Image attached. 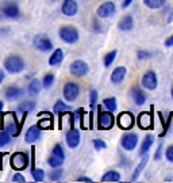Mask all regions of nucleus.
I'll return each instance as SVG.
<instances>
[{
    "instance_id": "7c9ffc66",
    "label": "nucleus",
    "mask_w": 173,
    "mask_h": 183,
    "mask_svg": "<svg viewBox=\"0 0 173 183\" xmlns=\"http://www.w3.org/2000/svg\"><path fill=\"white\" fill-rule=\"evenodd\" d=\"M143 4L149 10H160L166 4V0H143Z\"/></svg>"
},
{
    "instance_id": "423d86ee",
    "label": "nucleus",
    "mask_w": 173,
    "mask_h": 183,
    "mask_svg": "<svg viewBox=\"0 0 173 183\" xmlns=\"http://www.w3.org/2000/svg\"><path fill=\"white\" fill-rule=\"evenodd\" d=\"M81 88L80 84L76 83V81H67L62 87V96L67 102H74L77 100V98L80 96Z\"/></svg>"
},
{
    "instance_id": "4be33fe9",
    "label": "nucleus",
    "mask_w": 173,
    "mask_h": 183,
    "mask_svg": "<svg viewBox=\"0 0 173 183\" xmlns=\"http://www.w3.org/2000/svg\"><path fill=\"white\" fill-rule=\"evenodd\" d=\"M38 117H39V121L37 125H38L42 130L53 128V117L50 113H39Z\"/></svg>"
},
{
    "instance_id": "72a5a7b5",
    "label": "nucleus",
    "mask_w": 173,
    "mask_h": 183,
    "mask_svg": "<svg viewBox=\"0 0 173 183\" xmlns=\"http://www.w3.org/2000/svg\"><path fill=\"white\" fill-rule=\"evenodd\" d=\"M64 162H65L64 159H61V157L56 156V155H53V153L48 157V164L52 168H59V167L64 166Z\"/></svg>"
},
{
    "instance_id": "8fccbe9b",
    "label": "nucleus",
    "mask_w": 173,
    "mask_h": 183,
    "mask_svg": "<svg viewBox=\"0 0 173 183\" xmlns=\"http://www.w3.org/2000/svg\"><path fill=\"white\" fill-rule=\"evenodd\" d=\"M4 79H5V72L3 69H0V84L4 81Z\"/></svg>"
},
{
    "instance_id": "4468645a",
    "label": "nucleus",
    "mask_w": 173,
    "mask_h": 183,
    "mask_svg": "<svg viewBox=\"0 0 173 183\" xmlns=\"http://www.w3.org/2000/svg\"><path fill=\"white\" fill-rule=\"evenodd\" d=\"M41 136H42V129H41L38 125H31L26 130V133H24V141H26L27 144L33 145L39 140Z\"/></svg>"
},
{
    "instance_id": "20e7f679",
    "label": "nucleus",
    "mask_w": 173,
    "mask_h": 183,
    "mask_svg": "<svg viewBox=\"0 0 173 183\" xmlns=\"http://www.w3.org/2000/svg\"><path fill=\"white\" fill-rule=\"evenodd\" d=\"M115 124V117L112 111H102V106L97 107V128L102 130H110Z\"/></svg>"
},
{
    "instance_id": "39448f33",
    "label": "nucleus",
    "mask_w": 173,
    "mask_h": 183,
    "mask_svg": "<svg viewBox=\"0 0 173 183\" xmlns=\"http://www.w3.org/2000/svg\"><path fill=\"white\" fill-rule=\"evenodd\" d=\"M31 157L26 152H15L10 157V166L15 171H23L29 167Z\"/></svg>"
},
{
    "instance_id": "5701e85b",
    "label": "nucleus",
    "mask_w": 173,
    "mask_h": 183,
    "mask_svg": "<svg viewBox=\"0 0 173 183\" xmlns=\"http://www.w3.org/2000/svg\"><path fill=\"white\" fill-rule=\"evenodd\" d=\"M42 88H43L42 80H38V79H33V80H31L30 83H29V86H27V92H29L30 96H38Z\"/></svg>"
},
{
    "instance_id": "412c9836",
    "label": "nucleus",
    "mask_w": 173,
    "mask_h": 183,
    "mask_svg": "<svg viewBox=\"0 0 173 183\" xmlns=\"http://www.w3.org/2000/svg\"><path fill=\"white\" fill-rule=\"evenodd\" d=\"M64 57H65L64 50H62L61 48H57L56 50H53L52 54H50L49 65H50V67H58V65L64 61Z\"/></svg>"
},
{
    "instance_id": "2f4dec72",
    "label": "nucleus",
    "mask_w": 173,
    "mask_h": 183,
    "mask_svg": "<svg viewBox=\"0 0 173 183\" xmlns=\"http://www.w3.org/2000/svg\"><path fill=\"white\" fill-rule=\"evenodd\" d=\"M56 81V75L52 73V72H49V73H45L42 77V86L45 90H49V88L53 87V84H54Z\"/></svg>"
},
{
    "instance_id": "a18cd8bd",
    "label": "nucleus",
    "mask_w": 173,
    "mask_h": 183,
    "mask_svg": "<svg viewBox=\"0 0 173 183\" xmlns=\"http://www.w3.org/2000/svg\"><path fill=\"white\" fill-rule=\"evenodd\" d=\"M162 156V144L158 145V148H157L156 153H154V160H160Z\"/></svg>"
},
{
    "instance_id": "603ef678",
    "label": "nucleus",
    "mask_w": 173,
    "mask_h": 183,
    "mask_svg": "<svg viewBox=\"0 0 173 183\" xmlns=\"http://www.w3.org/2000/svg\"><path fill=\"white\" fill-rule=\"evenodd\" d=\"M171 96H172V100H173V86H172V88H171Z\"/></svg>"
},
{
    "instance_id": "9d476101",
    "label": "nucleus",
    "mask_w": 173,
    "mask_h": 183,
    "mask_svg": "<svg viewBox=\"0 0 173 183\" xmlns=\"http://www.w3.org/2000/svg\"><path fill=\"white\" fill-rule=\"evenodd\" d=\"M135 122H137V119H135L133 113L130 111H122L116 117V124H118V126L122 130H130Z\"/></svg>"
},
{
    "instance_id": "ea45409f",
    "label": "nucleus",
    "mask_w": 173,
    "mask_h": 183,
    "mask_svg": "<svg viewBox=\"0 0 173 183\" xmlns=\"http://www.w3.org/2000/svg\"><path fill=\"white\" fill-rule=\"evenodd\" d=\"M92 144H93V147H95L96 151H103V149H106L107 148L106 141L102 140V138H95V140L92 141Z\"/></svg>"
},
{
    "instance_id": "a211bd4d",
    "label": "nucleus",
    "mask_w": 173,
    "mask_h": 183,
    "mask_svg": "<svg viewBox=\"0 0 173 183\" xmlns=\"http://www.w3.org/2000/svg\"><path fill=\"white\" fill-rule=\"evenodd\" d=\"M137 124L139 126V129L142 130H147V129H152L153 126V115L149 111H142L139 113L137 117Z\"/></svg>"
},
{
    "instance_id": "f3484780",
    "label": "nucleus",
    "mask_w": 173,
    "mask_h": 183,
    "mask_svg": "<svg viewBox=\"0 0 173 183\" xmlns=\"http://www.w3.org/2000/svg\"><path fill=\"white\" fill-rule=\"evenodd\" d=\"M61 12L65 17H74L78 12V4L76 0H64L61 4Z\"/></svg>"
},
{
    "instance_id": "393cba45",
    "label": "nucleus",
    "mask_w": 173,
    "mask_h": 183,
    "mask_svg": "<svg viewBox=\"0 0 173 183\" xmlns=\"http://www.w3.org/2000/svg\"><path fill=\"white\" fill-rule=\"evenodd\" d=\"M121 179H122V176L118 171H115V170H110V171H107L104 175L102 176L100 182H103V183H108V182L118 183V182H121Z\"/></svg>"
},
{
    "instance_id": "f257e3e1",
    "label": "nucleus",
    "mask_w": 173,
    "mask_h": 183,
    "mask_svg": "<svg viewBox=\"0 0 173 183\" xmlns=\"http://www.w3.org/2000/svg\"><path fill=\"white\" fill-rule=\"evenodd\" d=\"M26 114H23V118L20 119L19 122H18V118H16V113H4V114H2V128L4 129V130H7L8 133H10L12 137H18V136L22 132V126H23L24 121H26Z\"/></svg>"
},
{
    "instance_id": "a19ab883",
    "label": "nucleus",
    "mask_w": 173,
    "mask_h": 183,
    "mask_svg": "<svg viewBox=\"0 0 173 183\" xmlns=\"http://www.w3.org/2000/svg\"><path fill=\"white\" fill-rule=\"evenodd\" d=\"M152 57V53L147 50H138L137 52V58L138 60H147Z\"/></svg>"
},
{
    "instance_id": "6ab92c4d",
    "label": "nucleus",
    "mask_w": 173,
    "mask_h": 183,
    "mask_svg": "<svg viewBox=\"0 0 173 183\" xmlns=\"http://www.w3.org/2000/svg\"><path fill=\"white\" fill-rule=\"evenodd\" d=\"M126 73H127V69L126 67H122V65H119V67H116L114 71L111 72V76H110V80H111L112 84H121L122 81L124 80L126 77Z\"/></svg>"
},
{
    "instance_id": "a878e982",
    "label": "nucleus",
    "mask_w": 173,
    "mask_h": 183,
    "mask_svg": "<svg viewBox=\"0 0 173 183\" xmlns=\"http://www.w3.org/2000/svg\"><path fill=\"white\" fill-rule=\"evenodd\" d=\"M153 143H154V137L152 134H147L146 137L143 138L142 144H141V149H139V155L141 156H145V155L149 153L150 148L153 147Z\"/></svg>"
},
{
    "instance_id": "09e8293b",
    "label": "nucleus",
    "mask_w": 173,
    "mask_h": 183,
    "mask_svg": "<svg viewBox=\"0 0 173 183\" xmlns=\"http://www.w3.org/2000/svg\"><path fill=\"white\" fill-rule=\"evenodd\" d=\"M134 0H123V3H122V8H127L131 6V3H133Z\"/></svg>"
},
{
    "instance_id": "de8ad7c7",
    "label": "nucleus",
    "mask_w": 173,
    "mask_h": 183,
    "mask_svg": "<svg viewBox=\"0 0 173 183\" xmlns=\"http://www.w3.org/2000/svg\"><path fill=\"white\" fill-rule=\"evenodd\" d=\"M164 45L166 46V48H172L173 46V34L171 37H168V38L165 39V42H164Z\"/></svg>"
},
{
    "instance_id": "0eeeda50",
    "label": "nucleus",
    "mask_w": 173,
    "mask_h": 183,
    "mask_svg": "<svg viewBox=\"0 0 173 183\" xmlns=\"http://www.w3.org/2000/svg\"><path fill=\"white\" fill-rule=\"evenodd\" d=\"M33 45L37 50H39L41 53H48V52H53L54 46H53L52 39L49 38L45 34H38L33 38Z\"/></svg>"
},
{
    "instance_id": "49530a36",
    "label": "nucleus",
    "mask_w": 173,
    "mask_h": 183,
    "mask_svg": "<svg viewBox=\"0 0 173 183\" xmlns=\"http://www.w3.org/2000/svg\"><path fill=\"white\" fill-rule=\"evenodd\" d=\"M77 182H81V183H92L93 181L91 178H88V176H78Z\"/></svg>"
},
{
    "instance_id": "b1692460",
    "label": "nucleus",
    "mask_w": 173,
    "mask_h": 183,
    "mask_svg": "<svg viewBox=\"0 0 173 183\" xmlns=\"http://www.w3.org/2000/svg\"><path fill=\"white\" fill-rule=\"evenodd\" d=\"M118 29L121 31H131L134 29V18L131 15H126L118 23Z\"/></svg>"
},
{
    "instance_id": "c9c22d12",
    "label": "nucleus",
    "mask_w": 173,
    "mask_h": 183,
    "mask_svg": "<svg viewBox=\"0 0 173 183\" xmlns=\"http://www.w3.org/2000/svg\"><path fill=\"white\" fill-rule=\"evenodd\" d=\"M31 176H33L34 182H43L45 181V171L42 168H33L31 170Z\"/></svg>"
},
{
    "instance_id": "dca6fc26",
    "label": "nucleus",
    "mask_w": 173,
    "mask_h": 183,
    "mask_svg": "<svg viewBox=\"0 0 173 183\" xmlns=\"http://www.w3.org/2000/svg\"><path fill=\"white\" fill-rule=\"evenodd\" d=\"M130 96H131V99H133L135 106H143L147 99L146 94L142 91V88L138 86H134L130 88Z\"/></svg>"
},
{
    "instance_id": "e433bc0d",
    "label": "nucleus",
    "mask_w": 173,
    "mask_h": 183,
    "mask_svg": "<svg viewBox=\"0 0 173 183\" xmlns=\"http://www.w3.org/2000/svg\"><path fill=\"white\" fill-rule=\"evenodd\" d=\"M62 176H64V170L59 167V168H53V171L49 174V179L52 182H58L62 179Z\"/></svg>"
},
{
    "instance_id": "4c0bfd02",
    "label": "nucleus",
    "mask_w": 173,
    "mask_h": 183,
    "mask_svg": "<svg viewBox=\"0 0 173 183\" xmlns=\"http://www.w3.org/2000/svg\"><path fill=\"white\" fill-rule=\"evenodd\" d=\"M52 153L65 160V151H64V148H62L61 144H56L54 147H53V149H52Z\"/></svg>"
},
{
    "instance_id": "cd10ccee",
    "label": "nucleus",
    "mask_w": 173,
    "mask_h": 183,
    "mask_svg": "<svg viewBox=\"0 0 173 183\" xmlns=\"http://www.w3.org/2000/svg\"><path fill=\"white\" fill-rule=\"evenodd\" d=\"M147 160H149V156H147V155H145V156H142V160H141L139 164H138V166L135 167V170H134L133 175H131V181H133V182H135L138 178H139L141 172H142L143 170H145V167H146Z\"/></svg>"
},
{
    "instance_id": "bb28decb",
    "label": "nucleus",
    "mask_w": 173,
    "mask_h": 183,
    "mask_svg": "<svg viewBox=\"0 0 173 183\" xmlns=\"http://www.w3.org/2000/svg\"><path fill=\"white\" fill-rule=\"evenodd\" d=\"M35 106H37L35 100H23V102L18 106L16 113H20V114H26L27 113V114H29L30 111H33V110L35 109Z\"/></svg>"
},
{
    "instance_id": "1a4fd4ad",
    "label": "nucleus",
    "mask_w": 173,
    "mask_h": 183,
    "mask_svg": "<svg viewBox=\"0 0 173 183\" xmlns=\"http://www.w3.org/2000/svg\"><path fill=\"white\" fill-rule=\"evenodd\" d=\"M138 141H139L138 134L133 133V132H128V133H124L121 137V147L126 152H133L135 148H137Z\"/></svg>"
},
{
    "instance_id": "3c124183",
    "label": "nucleus",
    "mask_w": 173,
    "mask_h": 183,
    "mask_svg": "<svg viewBox=\"0 0 173 183\" xmlns=\"http://www.w3.org/2000/svg\"><path fill=\"white\" fill-rule=\"evenodd\" d=\"M3 109H4V102L0 99V115H2V113H3Z\"/></svg>"
},
{
    "instance_id": "ddd939ff",
    "label": "nucleus",
    "mask_w": 173,
    "mask_h": 183,
    "mask_svg": "<svg viewBox=\"0 0 173 183\" xmlns=\"http://www.w3.org/2000/svg\"><path fill=\"white\" fill-rule=\"evenodd\" d=\"M65 141H67V145L70 149H76V148L80 145L81 143V134H80V130L73 128H70L69 130L65 134Z\"/></svg>"
},
{
    "instance_id": "f03ea898",
    "label": "nucleus",
    "mask_w": 173,
    "mask_h": 183,
    "mask_svg": "<svg viewBox=\"0 0 173 183\" xmlns=\"http://www.w3.org/2000/svg\"><path fill=\"white\" fill-rule=\"evenodd\" d=\"M26 68L24 60L18 54H10L4 58V69L10 75H18L22 73Z\"/></svg>"
},
{
    "instance_id": "f8f14e48",
    "label": "nucleus",
    "mask_w": 173,
    "mask_h": 183,
    "mask_svg": "<svg viewBox=\"0 0 173 183\" xmlns=\"http://www.w3.org/2000/svg\"><path fill=\"white\" fill-rule=\"evenodd\" d=\"M116 12V6L114 2H104L97 7L96 10V15L100 19H107V18L114 17Z\"/></svg>"
},
{
    "instance_id": "37998d69",
    "label": "nucleus",
    "mask_w": 173,
    "mask_h": 183,
    "mask_svg": "<svg viewBox=\"0 0 173 183\" xmlns=\"http://www.w3.org/2000/svg\"><path fill=\"white\" fill-rule=\"evenodd\" d=\"M165 159L169 163H173V145H169L165 149Z\"/></svg>"
},
{
    "instance_id": "2eb2a0df",
    "label": "nucleus",
    "mask_w": 173,
    "mask_h": 183,
    "mask_svg": "<svg viewBox=\"0 0 173 183\" xmlns=\"http://www.w3.org/2000/svg\"><path fill=\"white\" fill-rule=\"evenodd\" d=\"M4 95H5V99H7V100L14 102V100L20 99V98L24 95V90L22 87H19V86L12 84V86H8L7 88H5Z\"/></svg>"
},
{
    "instance_id": "473e14b6",
    "label": "nucleus",
    "mask_w": 173,
    "mask_h": 183,
    "mask_svg": "<svg viewBox=\"0 0 173 183\" xmlns=\"http://www.w3.org/2000/svg\"><path fill=\"white\" fill-rule=\"evenodd\" d=\"M12 136L8 133L7 130H4V129H2L0 130V149L2 148H4V147H7L8 144H11V141H12Z\"/></svg>"
},
{
    "instance_id": "c756f323",
    "label": "nucleus",
    "mask_w": 173,
    "mask_h": 183,
    "mask_svg": "<svg viewBox=\"0 0 173 183\" xmlns=\"http://www.w3.org/2000/svg\"><path fill=\"white\" fill-rule=\"evenodd\" d=\"M103 106L106 107V110L114 113V111H116V109H118V100H116L115 96L104 98V99H103Z\"/></svg>"
},
{
    "instance_id": "9b49d317",
    "label": "nucleus",
    "mask_w": 173,
    "mask_h": 183,
    "mask_svg": "<svg viewBox=\"0 0 173 183\" xmlns=\"http://www.w3.org/2000/svg\"><path fill=\"white\" fill-rule=\"evenodd\" d=\"M141 84L145 90L147 91H154L158 87V77L154 71H147L143 73L142 79H141Z\"/></svg>"
},
{
    "instance_id": "c03bdc74",
    "label": "nucleus",
    "mask_w": 173,
    "mask_h": 183,
    "mask_svg": "<svg viewBox=\"0 0 173 183\" xmlns=\"http://www.w3.org/2000/svg\"><path fill=\"white\" fill-rule=\"evenodd\" d=\"M92 27H93V30L96 31V33H102V24H100V22H99V19H95L93 21V23H92Z\"/></svg>"
},
{
    "instance_id": "c85d7f7f",
    "label": "nucleus",
    "mask_w": 173,
    "mask_h": 183,
    "mask_svg": "<svg viewBox=\"0 0 173 183\" xmlns=\"http://www.w3.org/2000/svg\"><path fill=\"white\" fill-rule=\"evenodd\" d=\"M67 111H70V106H68L67 103H65L64 100H61V99L56 100L54 106H53V113H54L56 115H59V114L67 113Z\"/></svg>"
},
{
    "instance_id": "aec40b11",
    "label": "nucleus",
    "mask_w": 173,
    "mask_h": 183,
    "mask_svg": "<svg viewBox=\"0 0 173 183\" xmlns=\"http://www.w3.org/2000/svg\"><path fill=\"white\" fill-rule=\"evenodd\" d=\"M2 14L8 19H18L20 17V10L16 4H5L2 8Z\"/></svg>"
},
{
    "instance_id": "6e6552de",
    "label": "nucleus",
    "mask_w": 173,
    "mask_h": 183,
    "mask_svg": "<svg viewBox=\"0 0 173 183\" xmlns=\"http://www.w3.org/2000/svg\"><path fill=\"white\" fill-rule=\"evenodd\" d=\"M89 72V65L84 60H74L69 65V73L74 77H84Z\"/></svg>"
},
{
    "instance_id": "7ed1b4c3",
    "label": "nucleus",
    "mask_w": 173,
    "mask_h": 183,
    "mask_svg": "<svg viewBox=\"0 0 173 183\" xmlns=\"http://www.w3.org/2000/svg\"><path fill=\"white\" fill-rule=\"evenodd\" d=\"M59 39L62 42L68 43V45H73V43H77V41L80 39V33L74 26H70V24H67V26H62L58 31Z\"/></svg>"
},
{
    "instance_id": "79ce46f5",
    "label": "nucleus",
    "mask_w": 173,
    "mask_h": 183,
    "mask_svg": "<svg viewBox=\"0 0 173 183\" xmlns=\"http://www.w3.org/2000/svg\"><path fill=\"white\" fill-rule=\"evenodd\" d=\"M12 182H15V183H24V182H26V178L23 176V174H20L19 171H18L16 174L12 175Z\"/></svg>"
},
{
    "instance_id": "58836bf2",
    "label": "nucleus",
    "mask_w": 173,
    "mask_h": 183,
    "mask_svg": "<svg viewBox=\"0 0 173 183\" xmlns=\"http://www.w3.org/2000/svg\"><path fill=\"white\" fill-rule=\"evenodd\" d=\"M97 99H99V95H97V91L96 90H91L89 92V107L93 109L97 103Z\"/></svg>"
},
{
    "instance_id": "f704fd0d",
    "label": "nucleus",
    "mask_w": 173,
    "mask_h": 183,
    "mask_svg": "<svg viewBox=\"0 0 173 183\" xmlns=\"http://www.w3.org/2000/svg\"><path fill=\"white\" fill-rule=\"evenodd\" d=\"M116 56H118V50H116V49L111 50V52H108V53H107V54L104 56V58H103V62H104V67H106V68H108L110 65L114 64Z\"/></svg>"
}]
</instances>
